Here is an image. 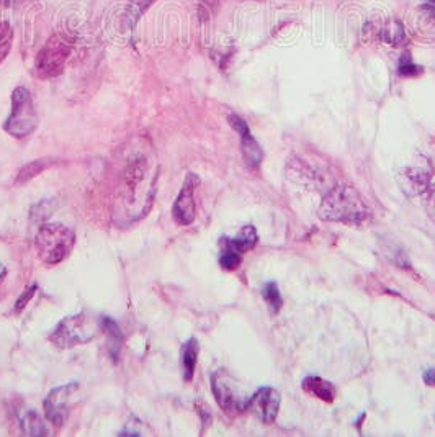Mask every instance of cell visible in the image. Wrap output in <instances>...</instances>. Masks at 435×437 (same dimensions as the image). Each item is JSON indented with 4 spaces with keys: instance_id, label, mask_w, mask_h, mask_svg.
<instances>
[{
    "instance_id": "obj_15",
    "label": "cell",
    "mask_w": 435,
    "mask_h": 437,
    "mask_svg": "<svg viewBox=\"0 0 435 437\" xmlns=\"http://www.w3.org/2000/svg\"><path fill=\"white\" fill-rule=\"evenodd\" d=\"M100 328L108 336V350L111 357H116L120 352V345L123 343V333L120 331L118 324L108 316H100Z\"/></svg>"
},
{
    "instance_id": "obj_10",
    "label": "cell",
    "mask_w": 435,
    "mask_h": 437,
    "mask_svg": "<svg viewBox=\"0 0 435 437\" xmlns=\"http://www.w3.org/2000/svg\"><path fill=\"white\" fill-rule=\"evenodd\" d=\"M249 408L254 410V413L264 423H272V421H275L278 408H280V393L270 387L260 388L251 396Z\"/></svg>"
},
{
    "instance_id": "obj_19",
    "label": "cell",
    "mask_w": 435,
    "mask_h": 437,
    "mask_svg": "<svg viewBox=\"0 0 435 437\" xmlns=\"http://www.w3.org/2000/svg\"><path fill=\"white\" fill-rule=\"evenodd\" d=\"M154 0H130V7L128 12H126L125 18H126V27L133 28L141 15H143L146 10H148L151 5H153Z\"/></svg>"
},
{
    "instance_id": "obj_4",
    "label": "cell",
    "mask_w": 435,
    "mask_h": 437,
    "mask_svg": "<svg viewBox=\"0 0 435 437\" xmlns=\"http://www.w3.org/2000/svg\"><path fill=\"white\" fill-rule=\"evenodd\" d=\"M38 126V115L34 110L32 94L27 87H17L12 92V111L5 120L4 130L13 138L22 140L32 135Z\"/></svg>"
},
{
    "instance_id": "obj_14",
    "label": "cell",
    "mask_w": 435,
    "mask_h": 437,
    "mask_svg": "<svg viewBox=\"0 0 435 437\" xmlns=\"http://www.w3.org/2000/svg\"><path fill=\"white\" fill-rule=\"evenodd\" d=\"M380 37L384 43L391 44V47H404L408 42L404 27L398 20H389V22L383 23V27L380 28Z\"/></svg>"
},
{
    "instance_id": "obj_23",
    "label": "cell",
    "mask_w": 435,
    "mask_h": 437,
    "mask_svg": "<svg viewBox=\"0 0 435 437\" xmlns=\"http://www.w3.org/2000/svg\"><path fill=\"white\" fill-rule=\"evenodd\" d=\"M398 73L401 75H406V78H412V75H419L422 73V68L421 66L414 64L411 56L409 54H404L401 59H399V68H398Z\"/></svg>"
},
{
    "instance_id": "obj_17",
    "label": "cell",
    "mask_w": 435,
    "mask_h": 437,
    "mask_svg": "<svg viewBox=\"0 0 435 437\" xmlns=\"http://www.w3.org/2000/svg\"><path fill=\"white\" fill-rule=\"evenodd\" d=\"M51 166V161L49 159H37L33 162H30V164H27L25 167H22L17 176V185H22V184H27V182H30L33 179V177H37L42 174V172H44L48 169V167Z\"/></svg>"
},
{
    "instance_id": "obj_26",
    "label": "cell",
    "mask_w": 435,
    "mask_h": 437,
    "mask_svg": "<svg viewBox=\"0 0 435 437\" xmlns=\"http://www.w3.org/2000/svg\"><path fill=\"white\" fill-rule=\"evenodd\" d=\"M421 8L429 15V17L435 20V0H427V2L424 4Z\"/></svg>"
},
{
    "instance_id": "obj_11",
    "label": "cell",
    "mask_w": 435,
    "mask_h": 437,
    "mask_svg": "<svg viewBox=\"0 0 435 437\" xmlns=\"http://www.w3.org/2000/svg\"><path fill=\"white\" fill-rule=\"evenodd\" d=\"M198 354H200V344L195 338H190L187 343H184V345H182L180 362L185 382H191V378H194L196 362H198Z\"/></svg>"
},
{
    "instance_id": "obj_12",
    "label": "cell",
    "mask_w": 435,
    "mask_h": 437,
    "mask_svg": "<svg viewBox=\"0 0 435 437\" xmlns=\"http://www.w3.org/2000/svg\"><path fill=\"white\" fill-rule=\"evenodd\" d=\"M301 388L305 390L306 393L315 396V398L326 401V403H332L334 398H336V388H334V385L321 377H306L303 380Z\"/></svg>"
},
{
    "instance_id": "obj_24",
    "label": "cell",
    "mask_w": 435,
    "mask_h": 437,
    "mask_svg": "<svg viewBox=\"0 0 435 437\" xmlns=\"http://www.w3.org/2000/svg\"><path fill=\"white\" fill-rule=\"evenodd\" d=\"M37 288H38L37 285H33V287H30L28 290H25V293H22V297L17 300V304H15V309H17V312H20V309H23L25 307H27L30 300L33 298L34 290H37Z\"/></svg>"
},
{
    "instance_id": "obj_2",
    "label": "cell",
    "mask_w": 435,
    "mask_h": 437,
    "mask_svg": "<svg viewBox=\"0 0 435 437\" xmlns=\"http://www.w3.org/2000/svg\"><path fill=\"white\" fill-rule=\"evenodd\" d=\"M39 261L46 266H58L69 257L75 246V233L63 223H44L34 240Z\"/></svg>"
},
{
    "instance_id": "obj_7",
    "label": "cell",
    "mask_w": 435,
    "mask_h": 437,
    "mask_svg": "<svg viewBox=\"0 0 435 437\" xmlns=\"http://www.w3.org/2000/svg\"><path fill=\"white\" fill-rule=\"evenodd\" d=\"M79 390L77 382H69L63 385V387H58L51 390L44 400V414L49 423H51L54 428H61L64 426L65 419H68L69 414V403L70 398L75 391Z\"/></svg>"
},
{
    "instance_id": "obj_21",
    "label": "cell",
    "mask_w": 435,
    "mask_h": 437,
    "mask_svg": "<svg viewBox=\"0 0 435 437\" xmlns=\"http://www.w3.org/2000/svg\"><path fill=\"white\" fill-rule=\"evenodd\" d=\"M13 42V30L8 22H0V64L7 59V56L12 49Z\"/></svg>"
},
{
    "instance_id": "obj_5",
    "label": "cell",
    "mask_w": 435,
    "mask_h": 437,
    "mask_svg": "<svg viewBox=\"0 0 435 437\" xmlns=\"http://www.w3.org/2000/svg\"><path fill=\"white\" fill-rule=\"evenodd\" d=\"M70 53H72V47H70L68 39L59 37V35L49 38L44 43V47L39 49L37 61H34V69H37L38 78L43 80L59 78L64 73Z\"/></svg>"
},
{
    "instance_id": "obj_9",
    "label": "cell",
    "mask_w": 435,
    "mask_h": 437,
    "mask_svg": "<svg viewBox=\"0 0 435 437\" xmlns=\"http://www.w3.org/2000/svg\"><path fill=\"white\" fill-rule=\"evenodd\" d=\"M229 125L241 136V149L246 164L249 167H259L262 159H264V151H262V147L257 143L254 136L251 135L249 126L237 115H229Z\"/></svg>"
},
{
    "instance_id": "obj_13",
    "label": "cell",
    "mask_w": 435,
    "mask_h": 437,
    "mask_svg": "<svg viewBox=\"0 0 435 437\" xmlns=\"http://www.w3.org/2000/svg\"><path fill=\"white\" fill-rule=\"evenodd\" d=\"M257 240H259V236H257L256 228L252 225H247V226L242 228L241 233L236 238H222L221 242H225V244H227V246H231L237 252L244 254L247 251H251V249L256 246Z\"/></svg>"
},
{
    "instance_id": "obj_1",
    "label": "cell",
    "mask_w": 435,
    "mask_h": 437,
    "mask_svg": "<svg viewBox=\"0 0 435 437\" xmlns=\"http://www.w3.org/2000/svg\"><path fill=\"white\" fill-rule=\"evenodd\" d=\"M368 208L362 195L351 185H337L329 192L320 208V216L324 221L357 225L367 218Z\"/></svg>"
},
{
    "instance_id": "obj_28",
    "label": "cell",
    "mask_w": 435,
    "mask_h": 437,
    "mask_svg": "<svg viewBox=\"0 0 435 437\" xmlns=\"http://www.w3.org/2000/svg\"><path fill=\"white\" fill-rule=\"evenodd\" d=\"M431 202H432V211L435 213V190L432 192V198H431Z\"/></svg>"
},
{
    "instance_id": "obj_8",
    "label": "cell",
    "mask_w": 435,
    "mask_h": 437,
    "mask_svg": "<svg viewBox=\"0 0 435 437\" xmlns=\"http://www.w3.org/2000/svg\"><path fill=\"white\" fill-rule=\"evenodd\" d=\"M200 185V177L189 172L184 180V185L177 195L174 207H172V216L182 226H189L195 220L196 203H195V190Z\"/></svg>"
},
{
    "instance_id": "obj_27",
    "label": "cell",
    "mask_w": 435,
    "mask_h": 437,
    "mask_svg": "<svg viewBox=\"0 0 435 437\" xmlns=\"http://www.w3.org/2000/svg\"><path fill=\"white\" fill-rule=\"evenodd\" d=\"M5 277H7V267L0 264V283L4 282V278H5Z\"/></svg>"
},
{
    "instance_id": "obj_22",
    "label": "cell",
    "mask_w": 435,
    "mask_h": 437,
    "mask_svg": "<svg viewBox=\"0 0 435 437\" xmlns=\"http://www.w3.org/2000/svg\"><path fill=\"white\" fill-rule=\"evenodd\" d=\"M262 295L267 300V303L270 304L272 312L278 313L282 308V297H280V290H278V285L275 282H269L265 283L264 290H262Z\"/></svg>"
},
{
    "instance_id": "obj_6",
    "label": "cell",
    "mask_w": 435,
    "mask_h": 437,
    "mask_svg": "<svg viewBox=\"0 0 435 437\" xmlns=\"http://www.w3.org/2000/svg\"><path fill=\"white\" fill-rule=\"evenodd\" d=\"M211 390H213L216 403L226 413L237 414L249 408L251 398H242L241 395H237L236 388L231 383L229 375L225 370H218V372L213 374V377H211Z\"/></svg>"
},
{
    "instance_id": "obj_18",
    "label": "cell",
    "mask_w": 435,
    "mask_h": 437,
    "mask_svg": "<svg viewBox=\"0 0 435 437\" xmlns=\"http://www.w3.org/2000/svg\"><path fill=\"white\" fill-rule=\"evenodd\" d=\"M144 169H146V161L144 157H136V159H133L130 162V166L126 167V184H128V187H131V189H136V185L139 184L141 179H143L144 176Z\"/></svg>"
},
{
    "instance_id": "obj_20",
    "label": "cell",
    "mask_w": 435,
    "mask_h": 437,
    "mask_svg": "<svg viewBox=\"0 0 435 437\" xmlns=\"http://www.w3.org/2000/svg\"><path fill=\"white\" fill-rule=\"evenodd\" d=\"M222 249H221V256H220V266L225 269V271H236L237 267L241 266V252H237L227 244L221 242Z\"/></svg>"
},
{
    "instance_id": "obj_25",
    "label": "cell",
    "mask_w": 435,
    "mask_h": 437,
    "mask_svg": "<svg viewBox=\"0 0 435 437\" xmlns=\"http://www.w3.org/2000/svg\"><path fill=\"white\" fill-rule=\"evenodd\" d=\"M422 378L429 387H435V369H427L426 372H424Z\"/></svg>"
},
{
    "instance_id": "obj_3",
    "label": "cell",
    "mask_w": 435,
    "mask_h": 437,
    "mask_svg": "<svg viewBox=\"0 0 435 437\" xmlns=\"http://www.w3.org/2000/svg\"><path fill=\"white\" fill-rule=\"evenodd\" d=\"M100 329H102L100 319L92 321L85 313L70 314V316L61 319L54 331L49 334V340L61 349H70L94 340Z\"/></svg>"
},
{
    "instance_id": "obj_16",
    "label": "cell",
    "mask_w": 435,
    "mask_h": 437,
    "mask_svg": "<svg viewBox=\"0 0 435 437\" xmlns=\"http://www.w3.org/2000/svg\"><path fill=\"white\" fill-rule=\"evenodd\" d=\"M22 431L27 436H48V428L37 411H28L22 418Z\"/></svg>"
}]
</instances>
